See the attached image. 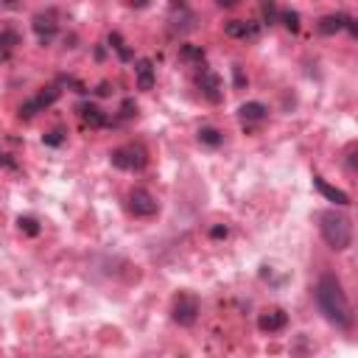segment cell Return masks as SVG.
Returning a JSON list of instances; mask_svg holds the SVG:
<instances>
[{
	"mask_svg": "<svg viewBox=\"0 0 358 358\" xmlns=\"http://www.w3.org/2000/svg\"><path fill=\"white\" fill-rule=\"evenodd\" d=\"M314 297H316V305H319V314L342 327V331H350L353 327V308H350V300H347V294H344V286L336 275H322L316 280V288H314Z\"/></svg>",
	"mask_w": 358,
	"mask_h": 358,
	"instance_id": "cell-1",
	"label": "cell"
},
{
	"mask_svg": "<svg viewBox=\"0 0 358 358\" xmlns=\"http://www.w3.org/2000/svg\"><path fill=\"white\" fill-rule=\"evenodd\" d=\"M319 232L325 238V244L336 252H344V249L353 247V221L344 213L325 210L319 216Z\"/></svg>",
	"mask_w": 358,
	"mask_h": 358,
	"instance_id": "cell-2",
	"label": "cell"
},
{
	"mask_svg": "<svg viewBox=\"0 0 358 358\" xmlns=\"http://www.w3.org/2000/svg\"><path fill=\"white\" fill-rule=\"evenodd\" d=\"M109 160H112V165H115L118 171L135 174V171H143V168H146L148 154H146V148H140V146H135V143H126V146H118L115 152L109 154Z\"/></svg>",
	"mask_w": 358,
	"mask_h": 358,
	"instance_id": "cell-3",
	"label": "cell"
},
{
	"mask_svg": "<svg viewBox=\"0 0 358 358\" xmlns=\"http://www.w3.org/2000/svg\"><path fill=\"white\" fill-rule=\"evenodd\" d=\"M129 213L135 219H152L160 213V202L146 188H135V191H129Z\"/></svg>",
	"mask_w": 358,
	"mask_h": 358,
	"instance_id": "cell-4",
	"label": "cell"
},
{
	"mask_svg": "<svg viewBox=\"0 0 358 358\" xmlns=\"http://www.w3.org/2000/svg\"><path fill=\"white\" fill-rule=\"evenodd\" d=\"M174 322L176 325H182V327H191L196 319H199V300L193 294L182 291V294H176V300H174Z\"/></svg>",
	"mask_w": 358,
	"mask_h": 358,
	"instance_id": "cell-5",
	"label": "cell"
},
{
	"mask_svg": "<svg viewBox=\"0 0 358 358\" xmlns=\"http://www.w3.org/2000/svg\"><path fill=\"white\" fill-rule=\"evenodd\" d=\"M196 87H199V93H202L207 101H210V104H219V101L224 98V87H221L219 73H213L207 65L196 73Z\"/></svg>",
	"mask_w": 358,
	"mask_h": 358,
	"instance_id": "cell-6",
	"label": "cell"
},
{
	"mask_svg": "<svg viewBox=\"0 0 358 358\" xmlns=\"http://www.w3.org/2000/svg\"><path fill=\"white\" fill-rule=\"evenodd\" d=\"M31 28H34V34H37L40 45H51V42L56 40V34H59V23H56V14H53V12H40V14L34 17Z\"/></svg>",
	"mask_w": 358,
	"mask_h": 358,
	"instance_id": "cell-7",
	"label": "cell"
},
{
	"mask_svg": "<svg viewBox=\"0 0 358 358\" xmlns=\"http://www.w3.org/2000/svg\"><path fill=\"white\" fill-rule=\"evenodd\" d=\"M59 93H62V90H59V87H45L40 96H34L31 101H25V104L20 107V118H25V121H28V118H34L37 112L48 109V107H51V104L59 98Z\"/></svg>",
	"mask_w": 358,
	"mask_h": 358,
	"instance_id": "cell-8",
	"label": "cell"
},
{
	"mask_svg": "<svg viewBox=\"0 0 358 358\" xmlns=\"http://www.w3.org/2000/svg\"><path fill=\"white\" fill-rule=\"evenodd\" d=\"M224 34L232 40H258L260 37V23L255 20H227Z\"/></svg>",
	"mask_w": 358,
	"mask_h": 358,
	"instance_id": "cell-9",
	"label": "cell"
},
{
	"mask_svg": "<svg viewBox=\"0 0 358 358\" xmlns=\"http://www.w3.org/2000/svg\"><path fill=\"white\" fill-rule=\"evenodd\" d=\"M344 28H347L350 34H355V25H353V17H350V14H325V17L319 20V31L327 34V37L344 31Z\"/></svg>",
	"mask_w": 358,
	"mask_h": 358,
	"instance_id": "cell-10",
	"label": "cell"
},
{
	"mask_svg": "<svg viewBox=\"0 0 358 358\" xmlns=\"http://www.w3.org/2000/svg\"><path fill=\"white\" fill-rule=\"evenodd\" d=\"M79 118H81V124L90 126V129L109 126V118L98 104H79Z\"/></svg>",
	"mask_w": 358,
	"mask_h": 358,
	"instance_id": "cell-11",
	"label": "cell"
},
{
	"mask_svg": "<svg viewBox=\"0 0 358 358\" xmlns=\"http://www.w3.org/2000/svg\"><path fill=\"white\" fill-rule=\"evenodd\" d=\"M238 118H241L244 126L263 124L266 118H268V109H266V104H260V101H247V104L238 107Z\"/></svg>",
	"mask_w": 358,
	"mask_h": 358,
	"instance_id": "cell-12",
	"label": "cell"
},
{
	"mask_svg": "<svg viewBox=\"0 0 358 358\" xmlns=\"http://www.w3.org/2000/svg\"><path fill=\"white\" fill-rule=\"evenodd\" d=\"M286 325H288V314H286L283 308L266 311V314H260V316H258V327H260L263 333H277V331H283Z\"/></svg>",
	"mask_w": 358,
	"mask_h": 358,
	"instance_id": "cell-13",
	"label": "cell"
},
{
	"mask_svg": "<svg viewBox=\"0 0 358 358\" xmlns=\"http://www.w3.org/2000/svg\"><path fill=\"white\" fill-rule=\"evenodd\" d=\"M135 76H137V90H143V93L154 90L157 73H154V62H152V59H140V62L135 65Z\"/></svg>",
	"mask_w": 358,
	"mask_h": 358,
	"instance_id": "cell-14",
	"label": "cell"
},
{
	"mask_svg": "<svg viewBox=\"0 0 358 358\" xmlns=\"http://www.w3.org/2000/svg\"><path fill=\"white\" fill-rule=\"evenodd\" d=\"M314 188L327 199V202H336L339 207H347L350 204V196L342 191V188H333V185H327L322 176H314Z\"/></svg>",
	"mask_w": 358,
	"mask_h": 358,
	"instance_id": "cell-15",
	"label": "cell"
},
{
	"mask_svg": "<svg viewBox=\"0 0 358 358\" xmlns=\"http://www.w3.org/2000/svg\"><path fill=\"white\" fill-rule=\"evenodd\" d=\"M179 59H182L185 65H191V68H204V59H207V53H204V48L202 45H182L179 48Z\"/></svg>",
	"mask_w": 358,
	"mask_h": 358,
	"instance_id": "cell-16",
	"label": "cell"
},
{
	"mask_svg": "<svg viewBox=\"0 0 358 358\" xmlns=\"http://www.w3.org/2000/svg\"><path fill=\"white\" fill-rule=\"evenodd\" d=\"M20 45V34L12 31V28H0V62Z\"/></svg>",
	"mask_w": 358,
	"mask_h": 358,
	"instance_id": "cell-17",
	"label": "cell"
},
{
	"mask_svg": "<svg viewBox=\"0 0 358 358\" xmlns=\"http://www.w3.org/2000/svg\"><path fill=\"white\" fill-rule=\"evenodd\" d=\"M199 143L202 146H210V148H219L224 143V135L216 129V126H202L199 129Z\"/></svg>",
	"mask_w": 358,
	"mask_h": 358,
	"instance_id": "cell-18",
	"label": "cell"
},
{
	"mask_svg": "<svg viewBox=\"0 0 358 358\" xmlns=\"http://www.w3.org/2000/svg\"><path fill=\"white\" fill-rule=\"evenodd\" d=\"M17 227H20V232L31 235V238H34V235H40V230H42V227H40V221H37L34 216H20V219H17Z\"/></svg>",
	"mask_w": 358,
	"mask_h": 358,
	"instance_id": "cell-19",
	"label": "cell"
},
{
	"mask_svg": "<svg viewBox=\"0 0 358 358\" xmlns=\"http://www.w3.org/2000/svg\"><path fill=\"white\" fill-rule=\"evenodd\" d=\"M280 20H283V25L288 28V31H300V12L280 9Z\"/></svg>",
	"mask_w": 358,
	"mask_h": 358,
	"instance_id": "cell-20",
	"label": "cell"
},
{
	"mask_svg": "<svg viewBox=\"0 0 358 358\" xmlns=\"http://www.w3.org/2000/svg\"><path fill=\"white\" fill-rule=\"evenodd\" d=\"M42 143H45V146H62V143H65V132H62V129H51V132L42 137Z\"/></svg>",
	"mask_w": 358,
	"mask_h": 358,
	"instance_id": "cell-21",
	"label": "cell"
},
{
	"mask_svg": "<svg viewBox=\"0 0 358 358\" xmlns=\"http://www.w3.org/2000/svg\"><path fill=\"white\" fill-rule=\"evenodd\" d=\"M260 12H263V17H266V23H268V25L277 23V17H280V9H277L275 3H263V6H260Z\"/></svg>",
	"mask_w": 358,
	"mask_h": 358,
	"instance_id": "cell-22",
	"label": "cell"
},
{
	"mask_svg": "<svg viewBox=\"0 0 358 358\" xmlns=\"http://www.w3.org/2000/svg\"><path fill=\"white\" fill-rule=\"evenodd\" d=\"M232 79H235V87H238V90H244V87L249 84V79L244 76V68H241V65H232Z\"/></svg>",
	"mask_w": 358,
	"mask_h": 358,
	"instance_id": "cell-23",
	"label": "cell"
},
{
	"mask_svg": "<svg viewBox=\"0 0 358 358\" xmlns=\"http://www.w3.org/2000/svg\"><path fill=\"white\" fill-rule=\"evenodd\" d=\"M227 235H230V227H227V224L210 227V238H213V241H221V238H227Z\"/></svg>",
	"mask_w": 358,
	"mask_h": 358,
	"instance_id": "cell-24",
	"label": "cell"
},
{
	"mask_svg": "<svg viewBox=\"0 0 358 358\" xmlns=\"http://www.w3.org/2000/svg\"><path fill=\"white\" fill-rule=\"evenodd\" d=\"M135 112H137L135 101H132V98H126V101H124V107H121V118H135Z\"/></svg>",
	"mask_w": 358,
	"mask_h": 358,
	"instance_id": "cell-25",
	"label": "cell"
},
{
	"mask_svg": "<svg viewBox=\"0 0 358 358\" xmlns=\"http://www.w3.org/2000/svg\"><path fill=\"white\" fill-rule=\"evenodd\" d=\"M109 93H112L109 81H101V84H98V90H96V96H101V98H104V96H109Z\"/></svg>",
	"mask_w": 358,
	"mask_h": 358,
	"instance_id": "cell-26",
	"label": "cell"
},
{
	"mask_svg": "<svg viewBox=\"0 0 358 358\" xmlns=\"http://www.w3.org/2000/svg\"><path fill=\"white\" fill-rule=\"evenodd\" d=\"M0 163H6V165H12V163H9V160H6V157H3V154H0Z\"/></svg>",
	"mask_w": 358,
	"mask_h": 358,
	"instance_id": "cell-27",
	"label": "cell"
}]
</instances>
